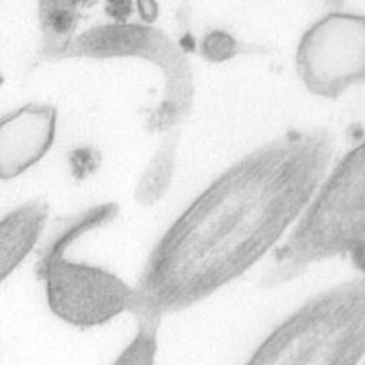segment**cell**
I'll use <instances>...</instances> for the list:
<instances>
[{
	"mask_svg": "<svg viewBox=\"0 0 365 365\" xmlns=\"http://www.w3.org/2000/svg\"><path fill=\"white\" fill-rule=\"evenodd\" d=\"M334 150L327 128L288 131L215 177L150 251L134 285L135 321L161 324L252 268L298 221Z\"/></svg>",
	"mask_w": 365,
	"mask_h": 365,
	"instance_id": "obj_1",
	"label": "cell"
},
{
	"mask_svg": "<svg viewBox=\"0 0 365 365\" xmlns=\"http://www.w3.org/2000/svg\"><path fill=\"white\" fill-rule=\"evenodd\" d=\"M365 241V140L325 175L275 251L265 287L291 281L309 265L351 254Z\"/></svg>",
	"mask_w": 365,
	"mask_h": 365,
	"instance_id": "obj_2",
	"label": "cell"
},
{
	"mask_svg": "<svg viewBox=\"0 0 365 365\" xmlns=\"http://www.w3.org/2000/svg\"><path fill=\"white\" fill-rule=\"evenodd\" d=\"M365 356V275L334 285L285 317L244 365H358Z\"/></svg>",
	"mask_w": 365,
	"mask_h": 365,
	"instance_id": "obj_3",
	"label": "cell"
},
{
	"mask_svg": "<svg viewBox=\"0 0 365 365\" xmlns=\"http://www.w3.org/2000/svg\"><path fill=\"white\" fill-rule=\"evenodd\" d=\"M117 202L94 205L73 217L43 248L36 274L44 284L50 311L68 325L88 329L131 311L135 289L114 272L67 258V250L86 234L118 215Z\"/></svg>",
	"mask_w": 365,
	"mask_h": 365,
	"instance_id": "obj_4",
	"label": "cell"
},
{
	"mask_svg": "<svg viewBox=\"0 0 365 365\" xmlns=\"http://www.w3.org/2000/svg\"><path fill=\"white\" fill-rule=\"evenodd\" d=\"M118 56H143L160 66L165 76V98L148 117V128L161 133L178 124L191 106L192 77L184 56L163 31L127 23L98 26L74 37L57 58Z\"/></svg>",
	"mask_w": 365,
	"mask_h": 365,
	"instance_id": "obj_5",
	"label": "cell"
},
{
	"mask_svg": "<svg viewBox=\"0 0 365 365\" xmlns=\"http://www.w3.org/2000/svg\"><path fill=\"white\" fill-rule=\"evenodd\" d=\"M295 66L304 86L315 96L336 98L365 84V16L329 11L302 34Z\"/></svg>",
	"mask_w": 365,
	"mask_h": 365,
	"instance_id": "obj_6",
	"label": "cell"
},
{
	"mask_svg": "<svg viewBox=\"0 0 365 365\" xmlns=\"http://www.w3.org/2000/svg\"><path fill=\"white\" fill-rule=\"evenodd\" d=\"M57 111L48 104H26L0 121V178L11 180L36 165L51 148Z\"/></svg>",
	"mask_w": 365,
	"mask_h": 365,
	"instance_id": "obj_7",
	"label": "cell"
},
{
	"mask_svg": "<svg viewBox=\"0 0 365 365\" xmlns=\"http://www.w3.org/2000/svg\"><path fill=\"white\" fill-rule=\"evenodd\" d=\"M50 212L46 200L31 198L0 221V279L4 281L37 244Z\"/></svg>",
	"mask_w": 365,
	"mask_h": 365,
	"instance_id": "obj_8",
	"label": "cell"
},
{
	"mask_svg": "<svg viewBox=\"0 0 365 365\" xmlns=\"http://www.w3.org/2000/svg\"><path fill=\"white\" fill-rule=\"evenodd\" d=\"M177 168V141L165 138L138 175L134 200L141 207L158 204L168 192Z\"/></svg>",
	"mask_w": 365,
	"mask_h": 365,
	"instance_id": "obj_9",
	"label": "cell"
},
{
	"mask_svg": "<svg viewBox=\"0 0 365 365\" xmlns=\"http://www.w3.org/2000/svg\"><path fill=\"white\" fill-rule=\"evenodd\" d=\"M43 33V56L54 57L71 43L77 27V0H37Z\"/></svg>",
	"mask_w": 365,
	"mask_h": 365,
	"instance_id": "obj_10",
	"label": "cell"
},
{
	"mask_svg": "<svg viewBox=\"0 0 365 365\" xmlns=\"http://www.w3.org/2000/svg\"><path fill=\"white\" fill-rule=\"evenodd\" d=\"M160 322L137 321V331L110 365H155Z\"/></svg>",
	"mask_w": 365,
	"mask_h": 365,
	"instance_id": "obj_11",
	"label": "cell"
},
{
	"mask_svg": "<svg viewBox=\"0 0 365 365\" xmlns=\"http://www.w3.org/2000/svg\"><path fill=\"white\" fill-rule=\"evenodd\" d=\"M201 53L210 61H225L238 53L237 41L225 31H211L201 43Z\"/></svg>",
	"mask_w": 365,
	"mask_h": 365,
	"instance_id": "obj_12",
	"label": "cell"
},
{
	"mask_svg": "<svg viewBox=\"0 0 365 365\" xmlns=\"http://www.w3.org/2000/svg\"><path fill=\"white\" fill-rule=\"evenodd\" d=\"M130 11H131V0H107V13L117 23H124Z\"/></svg>",
	"mask_w": 365,
	"mask_h": 365,
	"instance_id": "obj_13",
	"label": "cell"
},
{
	"mask_svg": "<svg viewBox=\"0 0 365 365\" xmlns=\"http://www.w3.org/2000/svg\"><path fill=\"white\" fill-rule=\"evenodd\" d=\"M349 255L354 265L365 275V241L361 242Z\"/></svg>",
	"mask_w": 365,
	"mask_h": 365,
	"instance_id": "obj_14",
	"label": "cell"
}]
</instances>
